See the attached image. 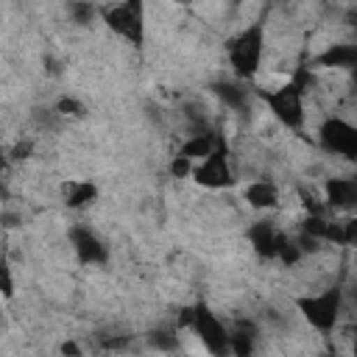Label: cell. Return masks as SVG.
<instances>
[{"label": "cell", "instance_id": "7", "mask_svg": "<svg viewBox=\"0 0 357 357\" xmlns=\"http://www.w3.org/2000/svg\"><path fill=\"white\" fill-rule=\"evenodd\" d=\"M195 181L201 187H209V190H220V187H229L234 178H231V167H229V153H226V145L220 142L209 156H204V162L192 170Z\"/></svg>", "mask_w": 357, "mask_h": 357}, {"label": "cell", "instance_id": "25", "mask_svg": "<svg viewBox=\"0 0 357 357\" xmlns=\"http://www.w3.org/2000/svg\"><path fill=\"white\" fill-rule=\"evenodd\" d=\"M237 3H240V0H237Z\"/></svg>", "mask_w": 357, "mask_h": 357}, {"label": "cell", "instance_id": "22", "mask_svg": "<svg viewBox=\"0 0 357 357\" xmlns=\"http://www.w3.org/2000/svg\"><path fill=\"white\" fill-rule=\"evenodd\" d=\"M351 298H354V304H357V279H354V284H351Z\"/></svg>", "mask_w": 357, "mask_h": 357}, {"label": "cell", "instance_id": "18", "mask_svg": "<svg viewBox=\"0 0 357 357\" xmlns=\"http://www.w3.org/2000/svg\"><path fill=\"white\" fill-rule=\"evenodd\" d=\"M340 229H343V245H357V218L340 220Z\"/></svg>", "mask_w": 357, "mask_h": 357}, {"label": "cell", "instance_id": "2", "mask_svg": "<svg viewBox=\"0 0 357 357\" xmlns=\"http://www.w3.org/2000/svg\"><path fill=\"white\" fill-rule=\"evenodd\" d=\"M262 50H265V31L259 22L243 28L231 42H229V64L234 70L237 78H254L262 61Z\"/></svg>", "mask_w": 357, "mask_h": 357}, {"label": "cell", "instance_id": "1", "mask_svg": "<svg viewBox=\"0 0 357 357\" xmlns=\"http://www.w3.org/2000/svg\"><path fill=\"white\" fill-rule=\"evenodd\" d=\"M310 84V73L307 67H298L293 81L273 89V92H262L265 103L271 106L273 117L287 126V128H301L304 126V86Z\"/></svg>", "mask_w": 357, "mask_h": 357}, {"label": "cell", "instance_id": "16", "mask_svg": "<svg viewBox=\"0 0 357 357\" xmlns=\"http://www.w3.org/2000/svg\"><path fill=\"white\" fill-rule=\"evenodd\" d=\"M215 95L231 109H245V103H248V92L240 84H231V81H218L215 84Z\"/></svg>", "mask_w": 357, "mask_h": 357}, {"label": "cell", "instance_id": "21", "mask_svg": "<svg viewBox=\"0 0 357 357\" xmlns=\"http://www.w3.org/2000/svg\"><path fill=\"white\" fill-rule=\"evenodd\" d=\"M59 112H61V114H81L84 106H81L78 100H73V98H64V100L59 103Z\"/></svg>", "mask_w": 357, "mask_h": 357}, {"label": "cell", "instance_id": "19", "mask_svg": "<svg viewBox=\"0 0 357 357\" xmlns=\"http://www.w3.org/2000/svg\"><path fill=\"white\" fill-rule=\"evenodd\" d=\"M70 8H73V17H75V22L86 25V22L92 20V6H89V3H81V0H75Z\"/></svg>", "mask_w": 357, "mask_h": 357}, {"label": "cell", "instance_id": "4", "mask_svg": "<svg viewBox=\"0 0 357 357\" xmlns=\"http://www.w3.org/2000/svg\"><path fill=\"white\" fill-rule=\"evenodd\" d=\"M298 312L304 315L307 324H312L318 332H332L337 318H340V307H343V287H329L326 293L318 296H304L296 301Z\"/></svg>", "mask_w": 357, "mask_h": 357}, {"label": "cell", "instance_id": "11", "mask_svg": "<svg viewBox=\"0 0 357 357\" xmlns=\"http://www.w3.org/2000/svg\"><path fill=\"white\" fill-rule=\"evenodd\" d=\"M318 67H343L354 70L357 67V45H329L321 56H315Z\"/></svg>", "mask_w": 357, "mask_h": 357}, {"label": "cell", "instance_id": "12", "mask_svg": "<svg viewBox=\"0 0 357 357\" xmlns=\"http://www.w3.org/2000/svg\"><path fill=\"white\" fill-rule=\"evenodd\" d=\"M254 343H257V324L248 321V318H245V321H237L234 329L229 332V349H231L234 354L245 357V354L254 351Z\"/></svg>", "mask_w": 357, "mask_h": 357}, {"label": "cell", "instance_id": "5", "mask_svg": "<svg viewBox=\"0 0 357 357\" xmlns=\"http://www.w3.org/2000/svg\"><path fill=\"white\" fill-rule=\"evenodd\" d=\"M184 324H190L195 329V335L201 337V343L206 346V351L212 354H226L229 349V329L215 318V312L201 301L192 310H184Z\"/></svg>", "mask_w": 357, "mask_h": 357}, {"label": "cell", "instance_id": "10", "mask_svg": "<svg viewBox=\"0 0 357 357\" xmlns=\"http://www.w3.org/2000/svg\"><path fill=\"white\" fill-rule=\"evenodd\" d=\"M326 201L335 209H354L357 206V178H329Z\"/></svg>", "mask_w": 357, "mask_h": 357}, {"label": "cell", "instance_id": "17", "mask_svg": "<svg viewBox=\"0 0 357 357\" xmlns=\"http://www.w3.org/2000/svg\"><path fill=\"white\" fill-rule=\"evenodd\" d=\"M148 343L153 349H159V351H173L176 349V335L173 332H165V329H156V332L148 335Z\"/></svg>", "mask_w": 357, "mask_h": 357}, {"label": "cell", "instance_id": "13", "mask_svg": "<svg viewBox=\"0 0 357 357\" xmlns=\"http://www.w3.org/2000/svg\"><path fill=\"white\" fill-rule=\"evenodd\" d=\"M61 192H64V204L70 209H84L98 198V187L92 181H67L61 187Z\"/></svg>", "mask_w": 357, "mask_h": 357}, {"label": "cell", "instance_id": "14", "mask_svg": "<svg viewBox=\"0 0 357 357\" xmlns=\"http://www.w3.org/2000/svg\"><path fill=\"white\" fill-rule=\"evenodd\" d=\"M245 201L254 209H273L279 204V190L271 181H254L245 187Z\"/></svg>", "mask_w": 357, "mask_h": 357}, {"label": "cell", "instance_id": "8", "mask_svg": "<svg viewBox=\"0 0 357 357\" xmlns=\"http://www.w3.org/2000/svg\"><path fill=\"white\" fill-rule=\"evenodd\" d=\"M70 243L75 248V257L84 262V265H103L109 259V251L106 245L98 240L95 231H89L86 226H73L70 229Z\"/></svg>", "mask_w": 357, "mask_h": 357}, {"label": "cell", "instance_id": "9", "mask_svg": "<svg viewBox=\"0 0 357 357\" xmlns=\"http://www.w3.org/2000/svg\"><path fill=\"white\" fill-rule=\"evenodd\" d=\"M248 240H251V245H254V251H257L259 257L276 259L279 251H282V243H284L287 237H284L279 229H273V223L259 220V223H254V226L248 229Z\"/></svg>", "mask_w": 357, "mask_h": 357}, {"label": "cell", "instance_id": "23", "mask_svg": "<svg viewBox=\"0 0 357 357\" xmlns=\"http://www.w3.org/2000/svg\"><path fill=\"white\" fill-rule=\"evenodd\" d=\"M354 84H357V67H354Z\"/></svg>", "mask_w": 357, "mask_h": 357}, {"label": "cell", "instance_id": "24", "mask_svg": "<svg viewBox=\"0 0 357 357\" xmlns=\"http://www.w3.org/2000/svg\"><path fill=\"white\" fill-rule=\"evenodd\" d=\"M176 3H190V0H176Z\"/></svg>", "mask_w": 357, "mask_h": 357}, {"label": "cell", "instance_id": "3", "mask_svg": "<svg viewBox=\"0 0 357 357\" xmlns=\"http://www.w3.org/2000/svg\"><path fill=\"white\" fill-rule=\"evenodd\" d=\"M103 22L109 31H114L117 36L128 39L134 47L142 45L145 39V11H142V0H123L114 6H106L103 11Z\"/></svg>", "mask_w": 357, "mask_h": 357}, {"label": "cell", "instance_id": "20", "mask_svg": "<svg viewBox=\"0 0 357 357\" xmlns=\"http://www.w3.org/2000/svg\"><path fill=\"white\" fill-rule=\"evenodd\" d=\"M190 162H192L190 156L178 153V156L170 162V173H173V176H178V178H181V176H187V173H190Z\"/></svg>", "mask_w": 357, "mask_h": 357}, {"label": "cell", "instance_id": "15", "mask_svg": "<svg viewBox=\"0 0 357 357\" xmlns=\"http://www.w3.org/2000/svg\"><path fill=\"white\" fill-rule=\"evenodd\" d=\"M218 145H220V142H218L209 131H198V134H192V137L181 145V153L190 156V159H198V156H209Z\"/></svg>", "mask_w": 357, "mask_h": 357}, {"label": "cell", "instance_id": "6", "mask_svg": "<svg viewBox=\"0 0 357 357\" xmlns=\"http://www.w3.org/2000/svg\"><path fill=\"white\" fill-rule=\"evenodd\" d=\"M318 139H321V148L324 151L357 162V128L351 123H346L340 117H329V120L321 123Z\"/></svg>", "mask_w": 357, "mask_h": 357}]
</instances>
